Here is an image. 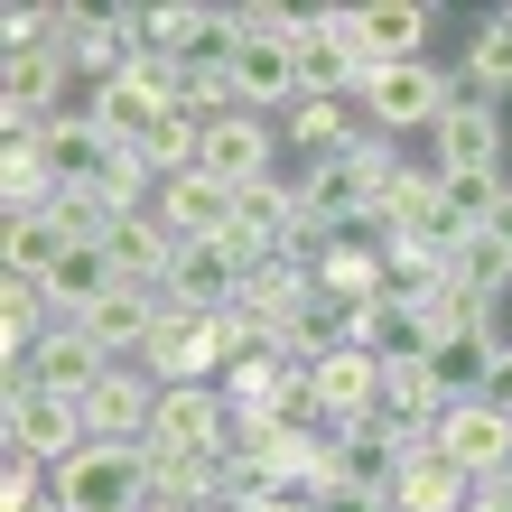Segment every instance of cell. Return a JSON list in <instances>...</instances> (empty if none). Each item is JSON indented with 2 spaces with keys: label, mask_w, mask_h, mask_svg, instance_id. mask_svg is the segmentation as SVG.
I'll use <instances>...</instances> for the list:
<instances>
[{
  "label": "cell",
  "mask_w": 512,
  "mask_h": 512,
  "mask_svg": "<svg viewBox=\"0 0 512 512\" xmlns=\"http://www.w3.org/2000/svg\"><path fill=\"white\" fill-rule=\"evenodd\" d=\"M429 168L438 177H503V103H485L457 66V103L438 112L429 131Z\"/></svg>",
  "instance_id": "1"
},
{
  "label": "cell",
  "mask_w": 512,
  "mask_h": 512,
  "mask_svg": "<svg viewBox=\"0 0 512 512\" xmlns=\"http://www.w3.org/2000/svg\"><path fill=\"white\" fill-rule=\"evenodd\" d=\"M10 140H38V159H47V177H56V196H103V177L122 168V149L94 131V112H84V103H66L56 122L10 131Z\"/></svg>",
  "instance_id": "2"
},
{
  "label": "cell",
  "mask_w": 512,
  "mask_h": 512,
  "mask_svg": "<svg viewBox=\"0 0 512 512\" xmlns=\"http://www.w3.org/2000/svg\"><path fill=\"white\" fill-rule=\"evenodd\" d=\"M457 103V75L447 66H429V56H419V66H382L373 84H364V122L373 131H391V140H410V131H438V112Z\"/></svg>",
  "instance_id": "3"
},
{
  "label": "cell",
  "mask_w": 512,
  "mask_h": 512,
  "mask_svg": "<svg viewBox=\"0 0 512 512\" xmlns=\"http://www.w3.org/2000/svg\"><path fill=\"white\" fill-rule=\"evenodd\" d=\"M0 438H10L19 457H38L47 475L75 466L84 447H94V429H84V401H56V391H10V401H0Z\"/></svg>",
  "instance_id": "4"
},
{
  "label": "cell",
  "mask_w": 512,
  "mask_h": 512,
  "mask_svg": "<svg viewBox=\"0 0 512 512\" xmlns=\"http://www.w3.org/2000/svg\"><path fill=\"white\" fill-rule=\"evenodd\" d=\"M56 503L66 512H149L140 447H84L75 466H56Z\"/></svg>",
  "instance_id": "5"
},
{
  "label": "cell",
  "mask_w": 512,
  "mask_h": 512,
  "mask_svg": "<svg viewBox=\"0 0 512 512\" xmlns=\"http://www.w3.org/2000/svg\"><path fill=\"white\" fill-rule=\"evenodd\" d=\"M429 438H438V457H447V466H466V475H475V485L512 475V410H494V401H447Z\"/></svg>",
  "instance_id": "6"
},
{
  "label": "cell",
  "mask_w": 512,
  "mask_h": 512,
  "mask_svg": "<svg viewBox=\"0 0 512 512\" xmlns=\"http://www.w3.org/2000/svg\"><path fill=\"white\" fill-rule=\"evenodd\" d=\"M84 429H94V447H149V429H159V382L140 364H112L84 391Z\"/></svg>",
  "instance_id": "7"
},
{
  "label": "cell",
  "mask_w": 512,
  "mask_h": 512,
  "mask_svg": "<svg viewBox=\"0 0 512 512\" xmlns=\"http://www.w3.org/2000/svg\"><path fill=\"white\" fill-rule=\"evenodd\" d=\"M270 149H280V122H261V112H224V122H205V149H196V168L215 177V187H261L270 177Z\"/></svg>",
  "instance_id": "8"
},
{
  "label": "cell",
  "mask_w": 512,
  "mask_h": 512,
  "mask_svg": "<svg viewBox=\"0 0 512 512\" xmlns=\"http://www.w3.org/2000/svg\"><path fill=\"white\" fill-rule=\"evenodd\" d=\"M159 215H168L177 243H224V233L243 224V196L215 187L205 168H177V177H159Z\"/></svg>",
  "instance_id": "9"
},
{
  "label": "cell",
  "mask_w": 512,
  "mask_h": 512,
  "mask_svg": "<svg viewBox=\"0 0 512 512\" xmlns=\"http://www.w3.org/2000/svg\"><path fill=\"white\" fill-rule=\"evenodd\" d=\"M308 382H317V419H326V429H354V419L382 410V354H364V345L308 364Z\"/></svg>",
  "instance_id": "10"
},
{
  "label": "cell",
  "mask_w": 512,
  "mask_h": 512,
  "mask_svg": "<svg viewBox=\"0 0 512 512\" xmlns=\"http://www.w3.org/2000/svg\"><path fill=\"white\" fill-rule=\"evenodd\" d=\"M28 373H38V391H56V401H84V391L112 373V354L84 336L75 317H56L47 336H38V354H28Z\"/></svg>",
  "instance_id": "11"
},
{
  "label": "cell",
  "mask_w": 512,
  "mask_h": 512,
  "mask_svg": "<svg viewBox=\"0 0 512 512\" xmlns=\"http://www.w3.org/2000/svg\"><path fill=\"white\" fill-rule=\"evenodd\" d=\"M224 84H233V103H243V112H261V122H280V112L308 94V84H298V56H289V47H261V38L233 47Z\"/></svg>",
  "instance_id": "12"
},
{
  "label": "cell",
  "mask_w": 512,
  "mask_h": 512,
  "mask_svg": "<svg viewBox=\"0 0 512 512\" xmlns=\"http://www.w3.org/2000/svg\"><path fill=\"white\" fill-rule=\"evenodd\" d=\"M149 438H168V447H224L233 438L224 382H168L159 391V429H149Z\"/></svg>",
  "instance_id": "13"
},
{
  "label": "cell",
  "mask_w": 512,
  "mask_h": 512,
  "mask_svg": "<svg viewBox=\"0 0 512 512\" xmlns=\"http://www.w3.org/2000/svg\"><path fill=\"white\" fill-rule=\"evenodd\" d=\"M391 512H475V475L447 466L438 438H429V447L401 457V475H391Z\"/></svg>",
  "instance_id": "14"
},
{
  "label": "cell",
  "mask_w": 512,
  "mask_h": 512,
  "mask_svg": "<svg viewBox=\"0 0 512 512\" xmlns=\"http://www.w3.org/2000/svg\"><path fill=\"white\" fill-rule=\"evenodd\" d=\"M429 10H419V0H364V10H354V47L373 56V66H419V56H429Z\"/></svg>",
  "instance_id": "15"
},
{
  "label": "cell",
  "mask_w": 512,
  "mask_h": 512,
  "mask_svg": "<svg viewBox=\"0 0 512 512\" xmlns=\"http://www.w3.org/2000/svg\"><path fill=\"white\" fill-rule=\"evenodd\" d=\"M112 261H122V280L131 289H159L168 280V261H177V233H168V215L159 205H140V215H112Z\"/></svg>",
  "instance_id": "16"
},
{
  "label": "cell",
  "mask_w": 512,
  "mask_h": 512,
  "mask_svg": "<svg viewBox=\"0 0 512 512\" xmlns=\"http://www.w3.org/2000/svg\"><path fill=\"white\" fill-rule=\"evenodd\" d=\"M494 364H503V336H438L429 345L438 401H485V391H494Z\"/></svg>",
  "instance_id": "17"
},
{
  "label": "cell",
  "mask_w": 512,
  "mask_h": 512,
  "mask_svg": "<svg viewBox=\"0 0 512 512\" xmlns=\"http://www.w3.org/2000/svg\"><path fill=\"white\" fill-rule=\"evenodd\" d=\"M112 289H122L112 243H75L66 261L47 270V308H56V317H84V308H94V298H112Z\"/></svg>",
  "instance_id": "18"
},
{
  "label": "cell",
  "mask_w": 512,
  "mask_h": 512,
  "mask_svg": "<svg viewBox=\"0 0 512 512\" xmlns=\"http://www.w3.org/2000/svg\"><path fill=\"white\" fill-rule=\"evenodd\" d=\"M66 252H75V233L56 215H10V233H0V280H47Z\"/></svg>",
  "instance_id": "19"
},
{
  "label": "cell",
  "mask_w": 512,
  "mask_h": 512,
  "mask_svg": "<svg viewBox=\"0 0 512 512\" xmlns=\"http://www.w3.org/2000/svg\"><path fill=\"white\" fill-rule=\"evenodd\" d=\"M354 345L382 354V364H429L438 326H429V308H401V298H382V308L364 317V336H354Z\"/></svg>",
  "instance_id": "20"
},
{
  "label": "cell",
  "mask_w": 512,
  "mask_h": 512,
  "mask_svg": "<svg viewBox=\"0 0 512 512\" xmlns=\"http://www.w3.org/2000/svg\"><path fill=\"white\" fill-rule=\"evenodd\" d=\"M280 140L308 149V159H336V149H354V103H326V94H298L280 112Z\"/></svg>",
  "instance_id": "21"
},
{
  "label": "cell",
  "mask_w": 512,
  "mask_h": 512,
  "mask_svg": "<svg viewBox=\"0 0 512 512\" xmlns=\"http://www.w3.org/2000/svg\"><path fill=\"white\" fill-rule=\"evenodd\" d=\"M205 19L215 10H196V0H159V10H140V47L168 56V66H187V47L205 38Z\"/></svg>",
  "instance_id": "22"
},
{
  "label": "cell",
  "mask_w": 512,
  "mask_h": 512,
  "mask_svg": "<svg viewBox=\"0 0 512 512\" xmlns=\"http://www.w3.org/2000/svg\"><path fill=\"white\" fill-rule=\"evenodd\" d=\"M447 280H457V289H485V298H503V289H512V252L494 243V233H485V224H475V233H466V243H457V252H447Z\"/></svg>",
  "instance_id": "23"
},
{
  "label": "cell",
  "mask_w": 512,
  "mask_h": 512,
  "mask_svg": "<svg viewBox=\"0 0 512 512\" xmlns=\"http://www.w3.org/2000/svg\"><path fill=\"white\" fill-rule=\"evenodd\" d=\"M466 84H475V94H512V19H485V28H475V47H466Z\"/></svg>",
  "instance_id": "24"
},
{
  "label": "cell",
  "mask_w": 512,
  "mask_h": 512,
  "mask_svg": "<svg viewBox=\"0 0 512 512\" xmlns=\"http://www.w3.org/2000/svg\"><path fill=\"white\" fill-rule=\"evenodd\" d=\"M233 512H317V494H298V485H261V494H243Z\"/></svg>",
  "instance_id": "25"
},
{
  "label": "cell",
  "mask_w": 512,
  "mask_h": 512,
  "mask_svg": "<svg viewBox=\"0 0 512 512\" xmlns=\"http://www.w3.org/2000/svg\"><path fill=\"white\" fill-rule=\"evenodd\" d=\"M475 512H512V475H494V485H475Z\"/></svg>",
  "instance_id": "26"
},
{
  "label": "cell",
  "mask_w": 512,
  "mask_h": 512,
  "mask_svg": "<svg viewBox=\"0 0 512 512\" xmlns=\"http://www.w3.org/2000/svg\"><path fill=\"white\" fill-rule=\"evenodd\" d=\"M149 512H168V503H149Z\"/></svg>",
  "instance_id": "27"
},
{
  "label": "cell",
  "mask_w": 512,
  "mask_h": 512,
  "mask_svg": "<svg viewBox=\"0 0 512 512\" xmlns=\"http://www.w3.org/2000/svg\"><path fill=\"white\" fill-rule=\"evenodd\" d=\"M215 512H233V503H215Z\"/></svg>",
  "instance_id": "28"
},
{
  "label": "cell",
  "mask_w": 512,
  "mask_h": 512,
  "mask_svg": "<svg viewBox=\"0 0 512 512\" xmlns=\"http://www.w3.org/2000/svg\"><path fill=\"white\" fill-rule=\"evenodd\" d=\"M503 19H512V10H503Z\"/></svg>",
  "instance_id": "29"
}]
</instances>
